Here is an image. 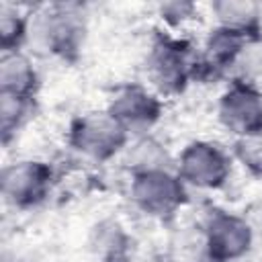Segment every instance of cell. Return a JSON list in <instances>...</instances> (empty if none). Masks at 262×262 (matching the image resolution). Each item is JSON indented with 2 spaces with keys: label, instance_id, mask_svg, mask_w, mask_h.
<instances>
[{
  "label": "cell",
  "instance_id": "1",
  "mask_svg": "<svg viewBox=\"0 0 262 262\" xmlns=\"http://www.w3.org/2000/svg\"><path fill=\"white\" fill-rule=\"evenodd\" d=\"M31 35L47 55L70 66L78 63L88 37L84 6L78 2L47 4L33 14Z\"/></svg>",
  "mask_w": 262,
  "mask_h": 262
},
{
  "label": "cell",
  "instance_id": "2",
  "mask_svg": "<svg viewBox=\"0 0 262 262\" xmlns=\"http://www.w3.org/2000/svg\"><path fill=\"white\" fill-rule=\"evenodd\" d=\"M196 49L190 39L154 29L147 51V76L160 96H178L192 82Z\"/></svg>",
  "mask_w": 262,
  "mask_h": 262
},
{
  "label": "cell",
  "instance_id": "3",
  "mask_svg": "<svg viewBox=\"0 0 262 262\" xmlns=\"http://www.w3.org/2000/svg\"><path fill=\"white\" fill-rule=\"evenodd\" d=\"M131 203L147 217L172 223L182 207L188 205V186L174 168H149L129 172Z\"/></svg>",
  "mask_w": 262,
  "mask_h": 262
},
{
  "label": "cell",
  "instance_id": "4",
  "mask_svg": "<svg viewBox=\"0 0 262 262\" xmlns=\"http://www.w3.org/2000/svg\"><path fill=\"white\" fill-rule=\"evenodd\" d=\"M129 139H131L129 131L106 108L72 117L66 131L68 145L76 154L96 164L111 162L115 156L125 151Z\"/></svg>",
  "mask_w": 262,
  "mask_h": 262
},
{
  "label": "cell",
  "instance_id": "5",
  "mask_svg": "<svg viewBox=\"0 0 262 262\" xmlns=\"http://www.w3.org/2000/svg\"><path fill=\"white\" fill-rule=\"evenodd\" d=\"M55 180L57 174L53 164L43 160H18L2 168L0 190L10 207L31 211L51 196Z\"/></svg>",
  "mask_w": 262,
  "mask_h": 262
},
{
  "label": "cell",
  "instance_id": "6",
  "mask_svg": "<svg viewBox=\"0 0 262 262\" xmlns=\"http://www.w3.org/2000/svg\"><path fill=\"white\" fill-rule=\"evenodd\" d=\"M201 231L207 262H237L254 244V229L246 217L219 207L209 209Z\"/></svg>",
  "mask_w": 262,
  "mask_h": 262
},
{
  "label": "cell",
  "instance_id": "7",
  "mask_svg": "<svg viewBox=\"0 0 262 262\" xmlns=\"http://www.w3.org/2000/svg\"><path fill=\"white\" fill-rule=\"evenodd\" d=\"M231 162L233 158L219 143L194 139L182 147L174 170L186 186L201 190H221L229 182Z\"/></svg>",
  "mask_w": 262,
  "mask_h": 262
},
{
  "label": "cell",
  "instance_id": "8",
  "mask_svg": "<svg viewBox=\"0 0 262 262\" xmlns=\"http://www.w3.org/2000/svg\"><path fill=\"white\" fill-rule=\"evenodd\" d=\"M221 125L233 137L262 135V90L248 78H231L217 104Z\"/></svg>",
  "mask_w": 262,
  "mask_h": 262
},
{
  "label": "cell",
  "instance_id": "9",
  "mask_svg": "<svg viewBox=\"0 0 262 262\" xmlns=\"http://www.w3.org/2000/svg\"><path fill=\"white\" fill-rule=\"evenodd\" d=\"M106 111L129 131L131 137H143L164 117V102L158 92L139 82L119 84L106 104Z\"/></svg>",
  "mask_w": 262,
  "mask_h": 262
},
{
  "label": "cell",
  "instance_id": "10",
  "mask_svg": "<svg viewBox=\"0 0 262 262\" xmlns=\"http://www.w3.org/2000/svg\"><path fill=\"white\" fill-rule=\"evenodd\" d=\"M248 45L252 43L246 37L215 25L209 31L201 51L196 53L192 82L209 84V82H217L225 78L229 70L239 61Z\"/></svg>",
  "mask_w": 262,
  "mask_h": 262
},
{
  "label": "cell",
  "instance_id": "11",
  "mask_svg": "<svg viewBox=\"0 0 262 262\" xmlns=\"http://www.w3.org/2000/svg\"><path fill=\"white\" fill-rule=\"evenodd\" d=\"M88 250L98 262H131L135 256V239L115 217H104L90 227Z\"/></svg>",
  "mask_w": 262,
  "mask_h": 262
},
{
  "label": "cell",
  "instance_id": "12",
  "mask_svg": "<svg viewBox=\"0 0 262 262\" xmlns=\"http://www.w3.org/2000/svg\"><path fill=\"white\" fill-rule=\"evenodd\" d=\"M217 27L246 37L252 45L262 43V6L254 0H217L211 4Z\"/></svg>",
  "mask_w": 262,
  "mask_h": 262
},
{
  "label": "cell",
  "instance_id": "13",
  "mask_svg": "<svg viewBox=\"0 0 262 262\" xmlns=\"http://www.w3.org/2000/svg\"><path fill=\"white\" fill-rule=\"evenodd\" d=\"M39 88H41V76L29 55H25L23 51L2 53V57H0V92L37 98Z\"/></svg>",
  "mask_w": 262,
  "mask_h": 262
},
{
  "label": "cell",
  "instance_id": "14",
  "mask_svg": "<svg viewBox=\"0 0 262 262\" xmlns=\"http://www.w3.org/2000/svg\"><path fill=\"white\" fill-rule=\"evenodd\" d=\"M37 111V98L0 92V139L4 147H8L12 139H16V135L35 119Z\"/></svg>",
  "mask_w": 262,
  "mask_h": 262
},
{
  "label": "cell",
  "instance_id": "15",
  "mask_svg": "<svg viewBox=\"0 0 262 262\" xmlns=\"http://www.w3.org/2000/svg\"><path fill=\"white\" fill-rule=\"evenodd\" d=\"M31 16L18 6L2 4L0 8V51L16 53L31 39Z\"/></svg>",
  "mask_w": 262,
  "mask_h": 262
},
{
  "label": "cell",
  "instance_id": "16",
  "mask_svg": "<svg viewBox=\"0 0 262 262\" xmlns=\"http://www.w3.org/2000/svg\"><path fill=\"white\" fill-rule=\"evenodd\" d=\"M125 151H127L125 164H127L129 172L149 170V168H174L166 147L149 135L137 137V141L131 147H127Z\"/></svg>",
  "mask_w": 262,
  "mask_h": 262
},
{
  "label": "cell",
  "instance_id": "17",
  "mask_svg": "<svg viewBox=\"0 0 262 262\" xmlns=\"http://www.w3.org/2000/svg\"><path fill=\"white\" fill-rule=\"evenodd\" d=\"M231 158H235L254 178L262 180V135L235 137L231 145Z\"/></svg>",
  "mask_w": 262,
  "mask_h": 262
},
{
  "label": "cell",
  "instance_id": "18",
  "mask_svg": "<svg viewBox=\"0 0 262 262\" xmlns=\"http://www.w3.org/2000/svg\"><path fill=\"white\" fill-rule=\"evenodd\" d=\"M160 16L170 29H178L184 23L199 16V6L188 0H172L160 4Z\"/></svg>",
  "mask_w": 262,
  "mask_h": 262
},
{
  "label": "cell",
  "instance_id": "19",
  "mask_svg": "<svg viewBox=\"0 0 262 262\" xmlns=\"http://www.w3.org/2000/svg\"><path fill=\"white\" fill-rule=\"evenodd\" d=\"M131 262H154V260H139V258H137V252H135V256H133Z\"/></svg>",
  "mask_w": 262,
  "mask_h": 262
}]
</instances>
